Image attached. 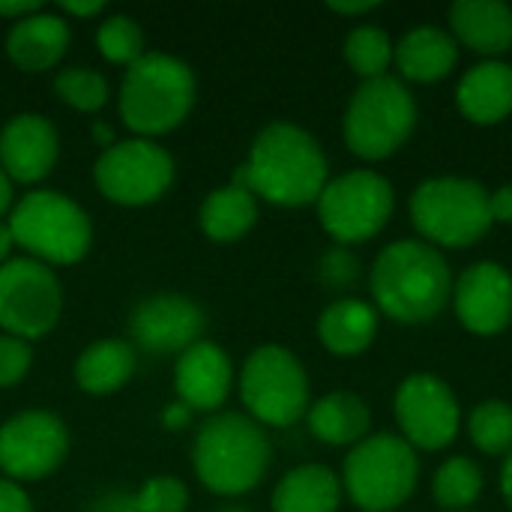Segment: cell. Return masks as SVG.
<instances>
[{
  "label": "cell",
  "instance_id": "cell-1",
  "mask_svg": "<svg viewBox=\"0 0 512 512\" xmlns=\"http://www.w3.org/2000/svg\"><path fill=\"white\" fill-rule=\"evenodd\" d=\"M327 156L321 144L297 123L276 120L264 126L246 162L234 171L231 183L249 189L276 207H303L318 201L327 186Z\"/></svg>",
  "mask_w": 512,
  "mask_h": 512
},
{
  "label": "cell",
  "instance_id": "cell-2",
  "mask_svg": "<svg viewBox=\"0 0 512 512\" xmlns=\"http://www.w3.org/2000/svg\"><path fill=\"white\" fill-rule=\"evenodd\" d=\"M375 309L399 324H426L453 297V273L441 249L426 240H396L372 264Z\"/></svg>",
  "mask_w": 512,
  "mask_h": 512
},
{
  "label": "cell",
  "instance_id": "cell-3",
  "mask_svg": "<svg viewBox=\"0 0 512 512\" xmlns=\"http://www.w3.org/2000/svg\"><path fill=\"white\" fill-rule=\"evenodd\" d=\"M270 438L261 423L249 414H216L210 417L192 444V468L204 489L222 498L252 492L270 468Z\"/></svg>",
  "mask_w": 512,
  "mask_h": 512
},
{
  "label": "cell",
  "instance_id": "cell-4",
  "mask_svg": "<svg viewBox=\"0 0 512 512\" xmlns=\"http://www.w3.org/2000/svg\"><path fill=\"white\" fill-rule=\"evenodd\" d=\"M195 105V72L186 60L147 51L123 72L120 120L135 138H159L177 129Z\"/></svg>",
  "mask_w": 512,
  "mask_h": 512
},
{
  "label": "cell",
  "instance_id": "cell-5",
  "mask_svg": "<svg viewBox=\"0 0 512 512\" xmlns=\"http://www.w3.org/2000/svg\"><path fill=\"white\" fill-rule=\"evenodd\" d=\"M9 231L27 258L48 267H69L87 258L93 246V222L87 210L63 192H27L9 210Z\"/></svg>",
  "mask_w": 512,
  "mask_h": 512
},
{
  "label": "cell",
  "instance_id": "cell-6",
  "mask_svg": "<svg viewBox=\"0 0 512 512\" xmlns=\"http://www.w3.org/2000/svg\"><path fill=\"white\" fill-rule=\"evenodd\" d=\"M411 222L429 246L465 249L492 228L489 189L468 177H432L411 195Z\"/></svg>",
  "mask_w": 512,
  "mask_h": 512
},
{
  "label": "cell",
  "instance_id": "cell-7",
  "mask_svg": "<svg viewBox=\"0 0 512 512\" xmlns=\"http://www.w3.org/2000/svg\"><path fill=\"white\" fill-rule=\"evenodd\" d=\"M417 126V102L405 81L384 75L363 81L342 120L345 144L354 156L366 162H378L393 156Z\"/></svg>",
  "mask_w": 512,
  "mask_h": 512
},
{
  "label": "cell",
  "instance_id": "cell-8",
  "mask_svg": "<svg viewBox=\"0 0 512 512\" xmlns=\"http://www.w3.org/2000/svg\"><path fill=\"white\" fill-rule=\"evenodd\" d=\"M420 459L402 435H369L351 447L342 489L363 512L399 510L417 489Z\"/></svg>",
  "mask_w": 512,
  "mask_h": 512
},
{
  "label": "cell",
  "instance_id": "cell-9",
  "mask_svg": "<svg viewBox=\"0 0 512 512\" xmlns=\"http://www.w3.org/2000/svg\"><path fill=\"white\" fill-rule=\"evenodd\" d=\"M240 399L255 423L288 429L309 411V375L288 348L261 345L243 360Z\"/></svg>",
  "mask_w": 512,
  "mask_h": 512
},
{
  "label": "cell",
  "instance_id": "cell-10",
  "mask_svg": "<svg viewBox=\"0 0 512 512\" xmlns=\"http://www.w3.org/2000/svg\"><path fill=\"white\" fill-rule=\"evenodd\" d=\"M315 204H318L321 228L336 243L351 246V243H366L384 231V225L393 216L396 195L384 174L360 168L336 180H327Z\"/></svg>",
  "mask_w": 512,
  "mask_h": 512
},
{
  "label": "cell",
  "instance_id": "cell-11",
  "mask_svg": "<svg viewBox=\"0 0 512 512\" xmlns=\"http://www.w3.org/2000/svg\"><path fill=\"white\" fill-rule=\"evenodd\" d=\"M60 312L63 291L48 264L27 255L0 264V330L6 336L36 342L57 327Z\"/></svg>",
  "mask_w": 512,
  "mask_h": 512
},
{
  "label": "cell",
  "instance_id": "cell-12",
  "mask_svg": "<svg viewBox=\"0 0 512 512\" xmlns=\"http://www.w3.org/2000/svg\"><path fill=\"white\" fill-rule=\"evenodd\" d=\"M99 192L120 207L159 201L174 183V156L150 138L114 141L93 165Z\"/></svg>",
  "mask_w": 512,
  "mask_h": 512
},
{
  "label": "cell",
  "instance_id": "cell-13",
  "mask_svg": "<svg viewBox=\"0 0 512 512\" xmlns=\"http://www.w3.org/2000/svg\"><path fill=\"white\" fill-rule=\"evenodd\" d=\"M402 438L414 450H444L462 429V408L450 384L432 372L408 375L393 399Z\"/></svg>",
  "mask_w": 512,
  "mask_h": 512
},
{
  "label": "cell",
  "instance_id": "cell-14",
  "mask_svg": "<svg viewBox=\"0 0 512 512\" xmlns=\"http://www.w3.org/2000/svg\"><path fill=\"white\" fill-rule=\"evenodd\" d=\"M69 453V429L51 411H21L0 426V471L12 483L54 474Z\"/></svg>",
  "mask_w": 512,
  "mask_h": 512
},
{
  "label": "cell",
  "instance_id": "cell-15",
  "mask_svg": "<svg viewBox=\"0 0 512 512\" xmlns=\"http://www.w3.org/2000/svg\"><path fill=\"white\" fill-rule=\"evenodd\" d=\"M450 300L468 333L498 336L512 324V273L495 261H477L453 282Z\"/></svg>",
  "mask_w": 512,
  "mask_h": 512
},
{
  "label": "cell",
  "instance_id": "cell-16",
  "mask_svg": "<svg viewBox=\"0 0 512 512\" xmlns=\"http://www.w3.org/2000/svg\"><path fill=\"white\" fill-rule=\"evenodd\" d=\"M207 327L204 309L180 294H156L132 309L129 330L135 345L150 354H183L201 342Z\"/></svg>",
  "mask_w": 512,
  "mask_h": 512
},
{
  "label": "cell",
  "instance_id": "cell-17",
  "mask_svg": "<svg viewBox=\"0 0 512 512\" xmlns=\"http://www.w3.org/2000/svg\"><path fill=\"white\" fill-rule=\"evenodd\" d=\"M234 387V363L216 342H195L174 363V390L192 414H216Z\"/></svg>",
  "mask_w": 512,
  "mask_h": 512
},
{
  "label": "cell",
  "instance_id": "cell-18",
  "mask_svg": "<svg viewBox=\"0 0 512 512\" xmlns=\"http://www.w3.org/2000/svg\"><path fill=\"white\" fill-rule=\"evenodd\" d=\"M60 156V138L48 117L24 111L0 129V168L15 183L45 180Z\"/></svg>",
  "mask_w": 512,
  "mask_h": 512
},
{
  "label": "cell",
  "instance_id": "cell-19",
  "mask_svg": "<svg viewBox=\"0 0 512 512\" xmlns=\"http://www.w3.org/2000/svg\"><path fill=\"white\" fill-rule=\"evenodd\" d=\"M72 39L69 21L60 12L39 9L9 27L6 54L21 72H48L60 63Z\"/></svg>",
  "mask_w": 512,
  "mask_h": 512
},
{
  "label": "cell",
  "instance_id": "cell-20",
  "mask_svg": "<svg viewBox=\"0 0 512 512\" xmlns=\"http://www.w3.org/2000/svg\"><path fill=\"white\" fill-rule=\"evenodd\" d=\"M462 117L477 126H495L512 114V66L504 60H483L471 66L456 87Z\"/></svg>",
  "mask_w": 512,
  "mask_h": 512
},
{
  "label": "cell",
  "instance_id": "cell-21",
  "mask_svg": "<svg viewBox=\"0 0 512 512\" xmlns=\"http://www.w3.org/2000/svg\"><path fill=\"white\" fill-rule=\"evenodd\" d=\"M453 39L489 60L512 48V6L504 0H459L450 6Z\"/></svg>",
  "mask_w": 512,
  "mask_h": 512
},
{
  "label": "cell",
  "instance_id": "cell-22",
  "mask_svg": "<svg viewBox=\"0 0 512 512\" xmlns=\"http://www.w3.org/2000/svg\"><path fill=\"white\" fill-rule=\"evenodd\" d=\"M402 78L417 84H435L447 78L459 63V42L444 27H414L396 42V57Z\"/></svg>",
  "mask_w": 512,
  "mask_h": 512
},
{
  "label": "cell",
  "instance_id": "cell-23",
  "mask_svg": "<svg viewBox=\"0 0 512 512\" xmlns=\"http://www.w3.org/2000/svg\"><path fill=\"white\" fill-rule=\"evenodd\" d=\"M309 432L330 444V447H357L363 438H369L372 429V411L357 393H327L306 411Z\"/></svg>",
  "mask_w": 512,
  "mask_h": 512
},
{
  "label": "cell",
  "instance_id": "cell-24",
  "mask_svg": "<svg viewBox=\"0 0 512 512\" xmlns=\"http://www.w3.org/2000/svg\"><path fill=\"white\" fill-rule=\"evenodd\" d=\"M378 336V309L357 297L330 303L318 318V339L336 357L363 354Z\"/></svg>",
  "mask_w": 512,
  "mask_h": 512
},
{
  "label": "cell",
  "instance_id": "cell-25",
  "mask_svg": "<svg viewBox=\"0 0 512 512\" xmlns=\"http://www.w3.org/2000/svg\"><path fill=\"white\" fill-rule=\"evenodd\" d=\"M138 354L123 339H99L75 360V384L90 396H111L135 375Z\"/></svg>",
  "mask_w": 512,
  "mask_h": 512
},
{
  "label": "cell",
  "instance_id": "cell-26",
  "mask_svg": "<svg viewBox=\"0 0 512 512\" xmlns=\"http://www.w3.org/2000/svg\"><path fill=\"white\" fill-rule=\"evenodd\" d=\"M342 480L324 465L291 468L273 489V512H336L342 504Z\"/></svg>",
  "mask_w": 512,
  "mask_h": 512
},
{
  "label": "cell",
  "instance_id": "cell-27",
  "mask_svg": "<svg viewBox=\"0 0 512 512\" xmlns=\"http://www.w3.org/2000/svg\"><path fill=\"white\" fill-rule=\"evenodd\" d=\"M198 222L213 243H237L258 222V198L237 183H225L204 198Z\"/></svg>",
  "mask_w": 512,
  "mask_h": 512
},
{
  "label": "cell",
  "instance_id": "cell-28",
  "mask_svg": "<svg viewBox=\"0 0 512 512\" xmlns=\"http://www.w3.org/2000/svg\"><path fill=\"white\" fill-rule=\"evenodd\" d=\"M432 495L441 510L471 512V507L483 495V471L474 459L468 456H453L447 459L432 480Z\"/></svg>",
  "mask_w": 512,
  "mask_h": 512
},
{
  "label": "cell",
  "instance_id": "cell-29",
  "mask_svg": "<svg viewBox=\"0 0 512 512\" xmlns=\"http://www.w3.org/2000/svg\"><path fill=\"white\" fill-rule=\"evenodd\" d=\"M393 57H396V45L384 27L360 24L345 36V60L363 81L384 78L387 69L393 66Z\"/></svg>",
  "mask_w": 512,
  "mask_h": 512
},
{
  "label": "cell",
  "instance_id": "cell-30",
  "mask_svg": "<svg viewBox=\"0 0 512 512\" xmlns=\"http://www.w3.org/2000/svg\"><path fill=\"white\" fill-rule=\"evenodd\" d=\"M468 435L474 447L486 456L512 453V405L504 399L480 402L468 417Z\"/></svg>",
  "mask_w": 512,
  "mask_h": 512
},
{
  "label": "cell",
  "instance_id": "cell-31",
  "mask_svg": "<svg viewBox=\"0 0 512 512\" xmlns=\"http://www.w3.org/2000/svg\"><path fill=\"white\" fill-rule=\"evenodd\" d=\"M96 48L108 63L117 66H132L135 60H141L144 51V30L132 15H108L99 27H96Z\"/></svg>",
  "mask_w": 512,
  "mask_h": 512
},
{
  "label": "cell",
  "instance_id": "cell-32",
  "mask_svg": "<svg viewBox=\"0 0 512 512\" xmlns=\"http://www.w3.org/2000/svg\"><path fill=\"white\" fill-rule=\"evenodd\" d=\"M54 90L69 108H75L81 114L99 111L111 96L105 75L90 69V66H66V69H60L57 78H54Z\"/></svg>",
  "mask_w": 512,
  "mask_h": 512
},
{
  "label": "cell",
  "instance_id": "cell-33",
  "mask_svg": "<svg viewBox=\"0 0 512 512\" xmlns=\"http://www.w3.org/2000/svg\"><path fill=\"white\" fill-rule=\"evenodd\" d=\"M135 504H138V512H186L189 489L180 477L159 474V477H150L138 489Z\"/></svg>",
  "mask_w": 512,
  "mask_h": 512
},
{
  "label": "cell",
  "instance_id": "cell-34",
  "mask_svg": "<svg viewBox=\"0 0 512 512\" xmlns=\"http://www.w3.org/2000/svg\"><path fill=\"white\" fill-rule=\"evenodd\" d=\"M30 363H33V348H30V342L3 333V336H0V390L15 387V384L30 372Z\"/></svg>",
  "mask_w": 512,
  "mask_h": 512
},
{
  "label": "cell",
  "instance_id": "cell-35",
  "mask_svg": "<svg viewBox=\"0 0 512 512\" xmlns=\"http://www.w3.org/2000/svg\"><path fill=\"white\" fill-rule=\"evenodd\" d=\"M318 273H321V282L324 285H330L333 291H339V288L354 285V279L360 273V264H357V258L345 246H336V249L324 252V258L318 264Z\"/></svg>",
  "mask_w": 512,
  "mask_h": 512
},
{
  "label": "cell",
  "instance_id": "cell-36",
  "mask_svg": "<svg viewBox=\"0 0 512 512\" xmlns=\"http://www.w3.org/2000/svg\"><path fill=\"white\" fill-rule=\"evenodd\" d=\"M0 512H33L30 495L24 492L21 483L0 477Z\"/></svg>",
  "mask_w": 512,
  "mask_h": 512
},
{
  "label": "cell",
  "instance_id": "cell-37",
  "mask_svg": "<svg viewBox=\"0 0 512 512\" xmlns=\"http://www.w3.org/2000/svg\"><path fill=\"white\" fill-rule=\"evenodd\" d=\"M489 207H492V222L512 225V183H504L495 192H489Z\"/></svg>",
  "mask_w": 512,
  "mask_h": 512
},
{
  "label": "cell",
  "instance_id": "cell-38",
  "mask_svg": "<svg viewBox=\"0 0 512 512\" xmlns=\"http://www.w3.org/2000/svg\"><path fill=\"white\" fill-rule=\"evenodd\" d=\"M162 426L168 429V432H180V429H186L189 423H192V411L183 405V402H168L165 408H162Z\"/></svg>",
  "mask_w": 512,
  "mask_h": 512
},
{
  "label": "cell",
  "instance_id": "cell-39",
  "mask_svg": "<svg viewBox=\"0 0 512 512\" xmlns=\"http://www.w3.org/2000/svg\"><path fill=\"white\" fill-rule=\"evenodd\" d=\"M90 512H138V504H135V495L111 492V495L99 498Z\"/></svg>",
  "mask_w": 512,
  "mask_h": 512
},
{
  "label": "cell",
  "instance_id": "cell-40",
  "mask_svg": "<svg viewBox=\"0 0 512 512\" xmlns=\"http://www.w3.org/2000/svg\"><path fill=\"white\" fill-rule=\"evenodd\" d=\"M39 9H42V3H36V0H0V18H6L12 24L39 12Z\"/></svg>",
  "mask_w": 512,
  "mask_h": 512
},
{
  "label": "cell",
  "instance_id": "cell-41",
  "mask_svg": "<svg viewBox=\"0 0 512 512\" xmlns=\"http://www.w3.org/2000/svg\"><path fill=\"white\" fill-rule=\"evenodd\" d=\"M105 9V3H99V0H90V3H78V0H66V3H60V15L66 18V15H72V18H93V15H99Z\"/></svg>",
  "mask_w": 512,
  "mask_h": 512
},
{
  "label": "cell",
  "instance_id": "cell-42",
  "mask_svg": "<svg viewBox=\"0 0 512 512\" xmlns=\"http://www.w3.org/2000/svg\"><path fill=\"white\" fill-rule=\"evenodd\" d=\"M327 9L330 12H336V15H366V12H372V9H378V3L375 0H363V3H339V0H333V3H327Z\"/></svg>",
  "mask_w": 512,
  "mask_h": 512
},
{
  "label": "cell",
  "instance_id": "cell-43",
  "mask_svg": "<svg viewBox=\"0 0 512 512\" xmlns=\"http://www.w3.org/2000/svg\"><path fill=\"white\" fill-rule=\"evenodd\" d=\"M9 210H12V180L0 168V216H6Z\"/></svg>",
  "mask_w": 512,
  "mask_h": 512
},
{
  "label": "cell",
  "instance_id": "cell-44",
  "mask_svg": "<svg viewBox=\"0 0 512 512\" xmlns=\"http://www.w3.org/2000/svg\"><path fill=\"white\" fill-rule=\"evenodd\" d=\"M501 495L512 510V453L504 459V468H501Z\"/></svg>",
  "mask_w": 512,
  "mask_h": 512
},
{
  "label": "cell",
  "instance_id": "cell-45",
  "mask_svg": "<svg viewBox=\"0 0 512 512\" xmlns=\"http://www.w3.org/2000/svg\"><path fill=\"white\" fill-rule=\"evenodd\" d=\"M12 246H15L12 231H9V225H6V222H0V264H6V261H9Z\"/></svg>",
  "mask_w": 512,
  "mask_h": 512
},
{
  "label": "cell",
  "instance_id": "cell-46",
  "mask_svg": "<svg viewBox=\"0 0 512 512\" xmlns=\"http://www.w3.org/2000/svg\"><path fill=\"white\" fill-rule=\"evenodd\" d=\"M93 138H96V141H99V144H102L105 150H108V147H111V144L117 141V138H114V132H111L108 126H102V123H96V126H93Z\"/></svg>",
  "mask_w": 512,
  "mask_h": 512
},
{
  "label": "cell",
  "instance_id": "cell-47",
  "mask_svg": "<svg viewBox=\"0 0 512 512\" xmlns=\"http://www.w3.org/2000/svg\"><path fill=\"white\" fill-rule=\"evenodd\" d=\"M216 512H249L246 507H222V510H216Z\"/></svg>",
  "mask_w": 512,
  "mask_h": 512
}]
</instances>
